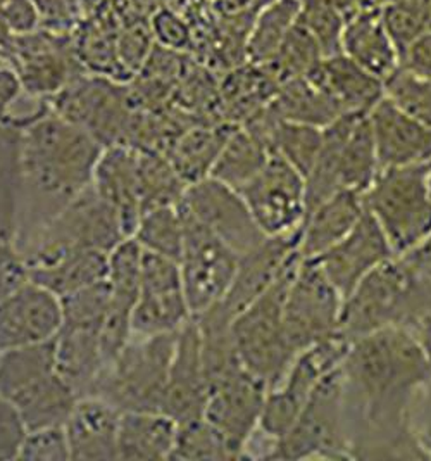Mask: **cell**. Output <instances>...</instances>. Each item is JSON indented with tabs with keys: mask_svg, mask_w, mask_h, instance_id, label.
I'll use <instances>...</instances> for the list:
<instances>
[{
	"mask_svg": "<svg viewBox=\"0 0 431 461\" xmlns=\"http://www.w3.org/2000/svg\"><path fill=\"white\" fill-rule=\"evenodd\" d=\"M299 240L301 229L287 235L266 237L257 248L240 256L235 278L218 303L226 315L233 320L287 272L288 267L301 258Z\"/></svg>",
	"mask_w": 431,
	"mask_h": 461,
	"instance_id": "cell-20",
	"label": "cell"
},
{
	"mask_svg": "<svg viewBox=\"0 0 431 461\" xmlns=\"http://www.w3.org/2000/svg\"><path fill=\"white\" fill-rule=\"evenodd\" d=\"M269 105L280 120L318 128H325L342 116L338 107L308 77L278 85Z\"/></svg>",
	"mask_w": 431,
	"mask_h": 461,
	"instance_id": "cell-35",
	"label": "cell"
},
{
	"mask_svg": "<svg viewBox=\"0 0 431 461\" xmlns=\"http://www.w3.org/2000/svg\"><path fill=\"white\" fill-rule=\"evenodd\" d=\"M323 144V128L278 120L273 150L297 169L304 178L312 168Z\"/></svg>",
	"mask_w": 431,
	"mask_h": 461,
	"instance_id": "cell-41",
	"label": "cell"
},
{
	"mask_svg": "<svg viewBox=\"0 0 431 461\" xmlns=\"http://www.w3.org/2000/svg\"><path fill=\"white\" fill-rule=\"evenodd\" d=\"M395 256L387 235L364 211L355 227L328 251L314 258L331 284L346 297L378 265Z\"/></svg>",
	"mask_w": 431,
	"mask_h": 461,
	"instance_id": "cell-22",
	"label": "cell"
},
{
	"mask_svg": "<svg viewBox=\"0 0 431 461\" xmlns=\"http://www.w3.org/2000/svg\"><path fill=\"white\" fill-rule=\"evenodd\" d=\"M344 297L314 258H301L288 284L283 304L285 330L292 348L309 346L340 332Z\"/></svg>",
	"mask_w": 431,
	"mask_h": 461,
	"instance_id": "cell-11",
	"label": "cell"
},
{
	"mask_svg": "<svg viewBox=\"0 0 431 461\" xmlns=\"http://www.w3.org/2000/svg\"><path fill=\"white\" fill-rule=\"evenodd\" d=\"M428 32H431V11H430V26H428Z\"/></svg>",
	"mask_w": 431,
	"mask_h": 461,
	"instance_id": "cell-57",
	"label": "cell"
},
{
	"mask_svg": "<svg viewBox=\"0 0 431 461\" xmlns=\"http://www.w3.org/2000/svg\"><path fill=\"white\" fill-rule=\"evenodd\" d=\"M0 396L18 408L28 430L64 425L80 399L58 370L54 339L0 353Z\"/></svg>",
	"mask_w": 431,
	"mask_h": 461,
	"instance_id": "cell-3",
	"label": "cell"
},
{
	"mask_svg": "<svg viewBox=\"0 0 431 461\" xmlns=\"http://www.w3.org/2000/svg\"><path fill=\"white\" fill-rule=\"evenodd\" d=\"M340 45L344 56L383 84L400 66L399 50L391 42L378 5H368L350 16Z\"/></svg>",
	"mask_w": 431,
	"mask_h": 461,
	"instance_id": "cell-27",
	"label": "cell"
},
{
	"mask_svg": "<svg viewBox=\"0 0 431 461\" xmlns=\"http://www.w3.org/2000/svg\"><path fill=\"white\" fill-rule=\"evenodd\" d=\"M411 332L419 340V344L423 348V353H425L431 368V320H427V321L416 325L414 329H411Z\"/></svg>",
	"mask_w": 431,
	"mask_h": 461,
	"instance_id": "cell-54",
	"label": "cell"
},
{
	"mask_svg": "<svg viewBox=\"0 0 431 461\" xmlns=\"http://www.w3.org/2000/svg\"><path fill=\"white\" fill-rule=\"evenodd\" d=\"M154 41L165 45L166 49L182 50L190 43V32L176 14L163 11L152 22Z\"/></svg>",
	"mask_w": 431,
	"mask_h": 461,
	"instance_id": "cell-51",
	"label": "cell"
},
{
	"mask_svg": "<svg viewBox=\"0 0 431 461\" xmlns=\"http://www.w3.org/2000/svg\"><path fill=\"white\" fill-rule=\"evenodd\" d=\"M238 192L267 237L293 233L306 218V178L278 154Z\"/></svg>",
	"mask_w": 431,
	"mask_h": 461,
	"instance_id": "cell-15",
	"label": "cell"
},
{
	"mask_svg": "<svg viewBox=\"0 0 431 461\" xmlns=\"http://www.w3.org/2000/svg\"><path fill=\"white\" fill-rule=\"evenodd\" d=\"M380 169L431 161V128L383 97L368 114Z\"/></svg>",
	"mask_w": 431,
	"mask_h": 461,
	"instance_id": "cell-23",
	"label": "cell"
},
{
	"mask_svg": "<svg viewBox=\"0 0 431 461\" xmlns=\"http://www.w3.org/2000/svg\"><path fill=\"white\" fill-rule=\"evenodd\" d=\"M56 363L78 398L90 396L107 365L101 327L66 325L54 339Z\"/></svg>",
	"mask_w": 431,
	"mask_h": 461,
	"instance_id": "cell-28",
	"label": "cell"
},
{
	"mask_svg": "<svg viewBox=\"0 0 431 461\" xmlns=\"http://www.w3.org/2000/svg\"><path fill=\"white\" fill-rule=\"evenodd\" d=\"M301 0H269L250 26L246 56L254 66H266L278 54L299 22Z\"/></svg>",
	"mask_w": 431,
	"mask_h": 461,
	"instance_id": "cell-36",
	"label": "cell"
},
{
	"mask_svg": "<svg viewBox=\"0 0 431 461\" xmlns=\"http://www.w3.org/2000/svg\"><path fill=\"white\" fill-rule=\"evenodd\" d=\"M103 150L92 133L50 105L22 126L18 244L92 185Z\"/></svg>",
	"mask_w": 431,
	"mask_h": 461,
	"instance_id": "cell-2",
	"label": "cell"
},
{
	"mask_svg": "<svg viewBox=\"0 0 431 461\" xmlns=\"http://www.w3.org/2000/svg\"><path fill=\"white\" fill-rule=\"evenodd\" d=\"M182 204L238 256L252 251L267 237L242 194L212 176L190 185Z\"/></svg>",
	"mask_w": 431,
	"mask_h": 461,
	"instance_id": "cell-17",
	"label": "cell"
},
{
	"mask_svg": "<svg viewBox=\"0 0 431 461\" xmlns=\"http://www.w3.org/2000/svg\"><path fill=\"white\" fill-rule=\"evenodd\" d=\"M28 427L18 408L0 396V461L18 460Z\"/></svg>",
	"mask_w": 431,
	"mask_h": 461,
	"instance_id": "cell-47",
	"label": "cell"
},
{
	"mask_svg": "<svg viewBox=\"0 0 431 461\" xmlns=\"http://www.w3.org/2000/svg\"><path fill=\"white\" fill-rule=\"evenodd\" d=\"M107 252L80 251L66 254L50 263L30 268V280L66 297L107 276Z\"/></svg>",
	"mask_w": 431,
	"mask_h": 461,
	"instance_id": "cell-32",
	"label": "cell"
},
{
	"mask_svg": "<svg viewBox=\"0 0 431 461\" xmlns=\"http://www.w3.org/2000/svg\"><path fill=\"white\" fill-rule=\"evenodd\" d=\"M18 460L67 461L71 460V449L64 425H52L28 430L21 446Z\"/></svg>",
	"mask_w": 431,
	"mask_h": 461,
	"instance_id": "cell-45",
	"label": "cell"
},
{
	"mask_svg": "<svg viewBox=\"0 0 431 461\" xmlns=\"http://www.w3.org/2000/svg\"><path fill=\"white\" fill-rule=\"evenodd\" d=\"M180 211L184 214L185 237L178 263L190 312L197 316L225 297L235 278L240 256L192 216L182 203Z\"/></svg>",
	"mask_w": 431,
	"mask_h": 461,
	"instance_id": "cell-12",
	"label": "cell"
},
{
	"mask_svg": "<svg viewBox=\"0 0 431 461\" xmlns=\"http://www.w3.org/2000/svg\"><path fill=\"white\" fill-rule=\"evenodd\" d=\"M308 78L342 114H370L385 97V84L344 54L323 58Z\"/></svg>",
	"mask_w": 431,
	"mask_h": 461,
	"instance_id": "cell-26",
	"label": "cell"
},
{
	"mask_svg": "<svg viewBox=\"0 0 431 461\" xmlns=\"http://www.w3.org/2000/svg\"><path fill=\"white\" fill-rule=\"evenodd\" d=\"M171 460H233V456L221 434L202 417L178 423Z\"/></svg>",
	"mask_w": 431,
	"mask_h": 461,
	"instance_id": "cell-43",
	"label": "cell"
},
{
	"mask_svg": "<svg viewBox=\"0 0 431 461\" xmlns=\"http://www.w3.org/2000/svg\"><path fill=\"white\" fill-rule=\"evenodd\" d=\"M427 180H428V189H430L431 194V161L428 163V173H427Z\"/></svg>",
	"mask_w": 431,
	"mask_h": 461,
	"instance_id": "cell-56",
	"label": "cell"
},
{
	"mask_svg": "<svg viewBox=\"0 0 431 461\" xmlns=\"http://www.w3.org/2000/svg\"><path fill=\"white\" fill-rule=\"evenodd\" d=\"M380 173L368 114L357 116L342 149V189L364 194Z\"/></svg>",
	"mask_w": 431,
	"mask_h": 461,
	"instance_id": "cell-37",
	"label": "cell"
},
{
	"mask_svg": "<svg viewBox=\"0 0 431 461\" xmlns=\"http://www.w3.org/2000/svg\"><path fill=\"white\" fill-rule=\"evenodd\" d=\"M28 280L30 270L18 240L0 233V301Z\"/></svg>",
	"mask_w": 431,
	"mask_h": 461,
	"instance_id": "cell-46",
	"label": "cell"
},
{
	"mask_svg": "<svg viewBox=\"0 0 431 461\" xmlns=\"http://www.w3.org/2000/svg\"><path fill=\"white\" fill-rule=\"evenodd\" d=\"M299 259L231 321V336L242 365L269 389L280 384L297 357L285 330L283 304Z\"/></svg>",
	"mask_w": 431,
	"mask_h": 461,
	"instance_id": "cell-7",
	"label": "cell"
},
{
	"mask_svg": "<svg viewBox=\"0 0 431 461\" xmlns=\"http://www.w3.org/2000/svg\"><path fill=\"white\" fill-rule=\"evenodd\" d=\"M400 69L419 78H431V32L421 35L400 56Z\"/></svg>",
	"mask_w": 431,
	"mask_h": 461,
	"instance_id": "cell-52",
	"label": "cell"
},
{
	"mask_svg": "<svg viewBox=\"0 0 431 461\" xmlns=\"http://www.w3.org/2000/svg\"><path fill=\"white\" fill-rule=\"evenodd\" d=\"M126 237L120 214L90 185L18 246L30 270L71 252L109 254Z\"/></svg>",
	"mask_w": 431,
	"mask_h": 461,
	"instance_id": "cell-4",
	"label": "cell"
},
{
	"mask_svg": "<svg viewBox=\"0 0 431 461\" xmlns=\"http://www.w3.org/2000/svg\"><path fill=\"white\" fill-rule=\"evenodd\" d=\"M271 149L246 126H235L226 139L211 176L233 189L240 190L266 167Z\"/></svg>",
	"mask_w": 431,
	"mask_h": 461,
	"instance_id": "cell-33",
	"label": "cell"
},
{
	"mask_svg": "<svg viewBox=\"0 0 431 461\" xmlns=\"http://www.w3.org/2000/svg\"><path fill=\"white\" fill-rule=\"evenodd\" d=\"M414 273H431V231L414 249L400 256Z\"/></svg>",
	"mask_w": 431,
	"mask_h": 461,
	"instance_id": "cell-53",
	"label": "cell"
},
{
	"mask_svg": "<svg viewBox=\"0 0 431 461\" xmlns=\"http://www.w3.org/2000/svg\"><path fill=\"white\" fill-rule=\"evenodd\" d=\"M192 318L180 263L145 251L140 291L131 318L133 336L176 334Z\"/></svg>",
	"mask_w": 431,
	"mask_h": 461,
	"instance_id": "cell-16",
	"label": "cell"
},
{
	"mask_svg": "<svg viewBox=\"0 0 431 461\" xmlns=\"http://www.w3.org/2000/svg\"><path fill=\"white\" fill-rule=\"evenodd\" d=\"M373 5H378V7H382V5H385V4H389L391 0H370Z\"/></svg>",
	"mask_w": 431,
	"mask_h": 461,
	"instance_id": "cell-55",
	"label": "cell"
},
{
	"mask_svg": "<svg viewBox=\"0 0 431 461\" xmlns=\"http://www.w3.org/2000/svg\"><path fill=\"white\" fill-rule=\"evenodd\" d=\"M323 58L325 56L316 39L299 20L273 61L263 68H266L269 75L280 85L288 80L308 77Z\"/></svg>",
	"mask_w": 431,
	"mask_h": 461,
	"instance_id": "cell-40",
	"label": "cell"
},
{
	"mask_svg": "<svg viewBox=\"0 0 431 461\" xmlns=\"http://www.w3.org/2000/svg\"><path fill=\"white\" fill-rule=\"evenodd\" d=\"M121 411L99 396L76 401L64 430L71 449V460H118V434Z\"/></svg>",
	"mask_w": 431,
	"mask_h": 461,
	"instance_id": "cell-24",
	"label": "cell"
},
{
	"mask_svg": "<svg viewBox=\"0 0 431 461\" xmlns=\"http://www.w3.org/2000/svg\"><path fill=\"white\" fill-rule=\"evenodd\" d=\"M267 460H352L342 366L323 378Z\"/></svg>",
	"mask_w": 431,
	"mask_h": 461,
	"instance_id": "cell-5",
	"label": "cell"
},
{
	"mask_svg": "<svg viewBox=\"0 0 431 461\" xmlns=\"http://www.w3.org/2000/svg\"><path fill=\"white\" fill-rule=\"evenodd\" d=\"M342 374L352 460H427L409 408L431 368L411 330L389 327L350 340Z\"/></svg>",
	"mask_w": 431,
	"mask_h": 461,
	"instance_id": "cell-1",
	"label": "cell"
},
{
	"mask_svg": "<svg viewBox=\"0 0 431 461\" xmlns=\"http://www.w3.org/2000/svg\"><path fill=\"white\" fill-rule=\"evenodd\" d=\"M4 50L16 64L24 92L33 97L52 99L82 75L80 61L67 45L39 30L13 37Z\"/></svg>",
	"mask_w": 431,
	"mask_h": 461,
	"instance_id": "cell-19",
	"label": "cell"
},
{
	"mask_svg": "<svg viewBox=\"0 0 431 461\" xmlns=\"http://www.w3.org/2000/svg\"><path fill=\"white\" fill-rule=\"evenodd\" d=\"M363 195L340 190L309 211L301 225V258H318L340 242L364 214Z\"/></svg>",
	"mask_w": 431,
	"mask_h": 461,
	"instance_id": "cell-29",
	"label": "cell"
},
{
	"mask_svg": "<svg viewBox=\"0 0 431 461\" xmlns=\"http://www.w3.org/2000/svg\"><path fill=\"white\" fill-rule=\"evenodd\" d=\"M178 423L165 411H121L118 460H171Z\"/></svg>",
	"mask_w": 431,
	"mask_h": 461,
	"instance_id": "cell-30",
	"label": "cell"
},
{
	"mask_svg": "<svg viewBox=\"0 0 431 461\" xmlns=\"http://www.w3.org/2000/svg\"><path fill=\"white\" fill-rule=\"evenodd\" d=\"M385 97L431 128V78L397 69L385 82Z\"/></svg>",
	"mask_w": 431,
	"mask_h": 461,
	"instance_id": "cell-44",
	"label": "cell"
},
{
	"mask_svg": "<svg viewBox=\"0 0 431 461\" xmlns=\"http://www.w3.org/2000/svg\"><path fill=\"white\" fill-rule=\"evenodd\" d=\"M0 14L14 37L40 28L41 14L35 0H0Z\"/></svg>",
	"mask_w": 431,
	"mask_h": 461,
	"instance_id": "cell-49",
	"label": "cell"
},
{
	"mask_svg": "<svg viewBox=\"0 0 431 461\" xmlns=\"http://www.w3.org/2000/svg\"><path fill=\"white\" fill-rule=\"evenodd\" d=\"M412 272L400 256L378 265L346 297L340 332L354 340L389 327H406Z\"/></svg>",
	"mask_w": 431,
	"mask_h": 461,
	"instance_id": "cell-10",
	"label": "cell"
},
{
	"mask_svg": "<svg viewBox=\"0 0 431 461\" xmlns=\"http://www.w3.org/2000/svg\"><path fill=\"white\" fill-rule=\"evenodd\" d=\"M235 126L238 125L197 126L178 137L167 152V159L188 187L211 176L212 167Z\"/></svg>",
	"mask_w": 431,
	"mask_h": 461,
	"instance_id": "cell-31",
	"label": "cell"
},
{
	"mask_svg": "<svg viewBox=\"0 0 431 461\" xmlns=\"http://www.w3.org/2000/svg\"><path fill=\"white\" fill-rule=\"evenodd\" d=\"M428 165L380 169L363 194L364 208L378 221L395 256L414 249L431 231Z\"/></svg>",
	"mask_w": 431,
	"mask_h": 461,
	"instance_id": "cell-8",
	"label": "cell"
},
{
	"mask_svg": "<svg viewBox=\"0 0 431 461\" xmlns=\"http://www.w3.org/2000/svg\"><path fill=\"white\" fill-rule=\"evenodd\" d=\"M207 396L209 385L201 332L195 318H192L176 332L163 411L176 423L202 419L206 413Z\"/></svg>",
	"mask_w": 431,
	"mask_h": 461,
	"instance_id": "cell-21",
	"label": "cell"
},
{
	"mask_svg": "<svg viewBox=\"0 0 431 461\" xmlns=\"http://www.w3.org/2000/svg\"><path fill=\"white\" fill-rule=\"evenodd\" d=\"M139 175L142 212L161 206H176L185 197L188 185L165 154L139 150Z\"/></svg>",
	"mask_w": 431,
	"mask_h": 461,
	"instance_id": "cell-38",
	"label": "cell"
},
{
	"mask_svg": "<svg viewBox=\"0 0 431 461\" xmlns=\"http://www.w3.org/2000/svg\"><path fill=\"white\" fill-rule=\"evenodd\" d=\"M431 0H391L380 7L383 24L399 56L428 32Z\"/></svg>",
	"mask_w": 431,
	"mask_h": 461,
	"instance_id": "cell-42",
	"label": "cell"
},
{
	"mask_svg": "<svg viewBox=\"0 0 431 461\" xmlns=\"http://www.w3.org/2000/svg\"><path fill=\"white\" fill-rule=\"evenodd\" d=\"M409 423L419 447L431 460V378L418 389L412 398Z\"/></svg>",
	"mask_w": 431,
	"mask_h": 461,
	"instance_id": "cell-50",
	"label": "cell"
},
{
	"mask_svg": "<svg viewBox=\"0 0 431 461\" xmlns=\"http://www.w3.org/2000/svg\"><path fill=\"white\" fill-rule=\"evenodd\" d=\"M144 251L156 252L180 261L185 237V223L180 204L144 211L133 235Z\"/></svg>",
	"mask_w": 431,
	"mask_h": 461,
	"instance_id": "cell-39",
	"label": "cell"
},
{
	"mask_svg": "<svg viewBox=\"0 0 431 461\" xmlns=\"http://www.w3.org/2000/svg\"><path fill=\"white\" fill-rule=\"evenodd\" d=\"M50 107L83 126L103 147L128 144L133 120L123 88L105 77H76L49 99Z\"/></svg>",
	"mask_w": 431,
	"mask_h": 461,
	"instance_id": "cell-13",
	"label": "cell"
},
{
	"mask_svg": "<svg viewBox=\"0 0 431 461\" xmlns=\"http://www.w3.org/2000/svg\"><path fill=\"white\" fill-rule=\"evenodd\" d=\"M24 94L16 64L4 49H0V122H11Z\"/></svg>",
	"mask_w": 431,
	"mask_h": 461,
	"instance_id": "cell-48",
	"label": "cell"
},
{
	"mask_svg": "<svg viewBox=\"0 0 431 461\" xmlns=\"http://www.w3.org/2000/svg\"><path fill=\"white\" fill-rule=\"evenodd\" d=\"M349 346V339L342 332L309 346L297 353L280 384L267 391L257 430L267 440V451L287 434L318 384L342 366Z\"/></svg>",
	"mask_w": 431,
	"mask_h": 461,
	"instance_id": "cell-9",
	"label": "cell"
},
{
	"mask_svg": "<svg viewBox=\"0 0 431 461\" xmlns=\"http://www.w3.org/2000/svg\"><path fill=\"white\" fill-rule=\"evenodd\" d=\"M92 187L120 214L124 230L131 237L142 216L139 149L128 144L103 147Z\"/></svg>",
	"mask_w": 431,
	"mask_h": 461,
	"instance_id": "cell-25",
	"label": "cell"
},
{
	"mask_svg": "<svg viewBox=\"0 0 431 461\" xmlns=\"http://www.w3.org/2000/svg\"><path fill=\"white\" fill-rule=\"evenodd\" d=\"M176 334L131 337L112 357L90 396L120 411H163Z\"/></svg>",
	"mask_w": 431,
	"mask_h": 461,
	"instance_id": "cell-6",
	"label": "cell"
},
{
	"mask_svg": "<svg viewBox=\"0 0 431 461\" xmlns=\"http://www.w3.org/2000/svg\"><path fill=\"white\" fill-rule=\"evenodd\" d=\"M62 320L61 297L28 280L0 301V353L56 339Z\"/></svg>",
	"mask_w": 431,
	"mask_h": 461,
	"instance_id": "cell-18",
	"label": "cell"
},
{
	"mask_svg": "<svg viewBox=\"0 0 431 461\" xmlns=\"http://www.w3.org/2000/svg\"><path fill=\"white\" fill-rule=\"evenodd\" d=\"M267 391L266 384L254 377L244 365L209 384L204 417L221 434L233 460L248 456Z\"/></svg>",
	"mask_w": 431,
	"mask_h": 461,
	"instance_id": "cell-14",
	"label": "cell"
},
{
	"mask_svg": "<svg viewBox=\"0 0 431 461\" xmlns=\"http://www.w3.org/2000/svg\"><path fill=\"white\" fill-rule=\"evenodd\" d=\"M21 142L22 128L0 122V233L16 240L22 199Z\"/></svg>",
	"mask_w": 431,
	"mask_h": 461,
	"instance_id": "cell-34",
	"label": "cell"
}]
</instances>
